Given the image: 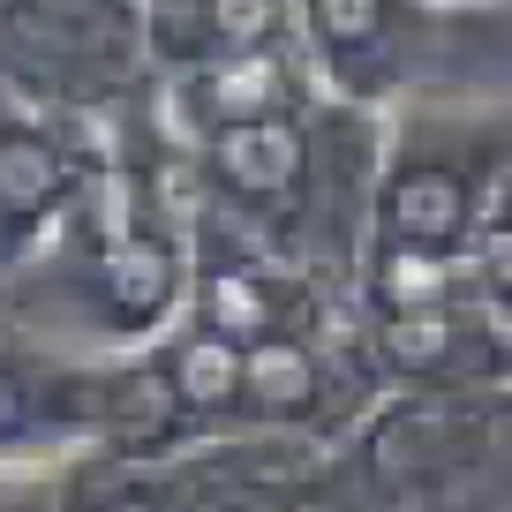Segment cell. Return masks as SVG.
<instances>
[{
	"label": "cell",
	"instance_id": "ba28073f",
	"mask_svg": "<svg viewBox=\"0 0 512 512\" xmlns=\"http://www.w3.org/2000/svg\"><path fill=\"white\" fill-rule=\"evenodd\" d=\"M159 362H166V377H174L189 422L241 415V347H226V339H211V332H181Z\"/></svg>",
	"mask_w": 512,
	"mask_h": 512
},
{
	"label": "cell",
	"instance_id": "9c48e42d",
	"mask_svg": "<svg viewBox=\"0 0 512 512\" xmlns=\"http://www.w3.org/2000/svg\"><path fill=\"white\" fill-rule=\"evenodd\" d=\"M91 512H174V505H166L159 490H106Z\"/></svg>",
	"mask_w": 512,
	"mask_h": 512
},
{
	"label": "cell",
	"instance_id": "5b68a950",
	"mask_svg": "<svg viewBox=\"0 0 512 512\" xmlns=\"http://www.w3.org/2000/svg\"><path fill=\"white\" fill-rule=\"evenodd\" d=\"M505 317L482 302H445V309H384L369 317V369L392 384H467L497 377Z\"/></svg>",
	"mask_w": 512,
	"mask_h": 512
},
{
	"label": "cell",
	"instance_id": "3957f363",
	"mask_svg": "<svg viewBox=\"0 0 512 512\" xmlns=\"http://www.w3.org/2000/svg\"><path fill=\"white\" fill-rule=\"evenodd\" d=\"M430 0H294V53L339 106H377L415 68V23Z\"/></svg>",
	"mask_w": 512,
	"mask_h": 512
},
{
	"label": "cell",
	"instance_id": "277c9868",
	"mask_svg": "<svg viewBox=\"0 0 512 512\" xmlns=\"http://www.w3.org/2000/svg\"><path fill=\"white\" fill-rule=\"evenodd\" d=\"M151 83L211 68L226 53L294 46V0H136Z\"/></svg>",
	"mask_w": 512,
	"mask_h": 512
},
{
	"label": "cell",
	"instance_id": "52a82bcc",
	"mask_svg": "<svg viewBox=\"0 0 512 512\" xmlns=\"http://www.w3.org/2000/svg\"><path fill=\"white\" fill-rule=\"evenodd\" d=\"M83 422H91V377L0 362V452L31 445L38 430H83Z\"/></svg>",
	"mask_w": 512,
	"mask_h": 512
},
{
	"label": "cell",
	"instance_id": "6da1fadb",
	"mask_svg": "<svg viewBox=\"0 0 512 512\" xmlns=\"http://www.w3.org/2000/svg\"><path fill=\"white\" fill-rule=\"evenodd\" d=\"M136 0H0V98L38 121L98 113L144 91Z\"/></svg>",
	"mask_w": 512,
	"mask_h": 512
},
{
	"label": "cell",
	"instance_id": "8fae6325",
	"mask_svg": "<svg viewBox=\"0 0 512 512\" xmlns=\"http://www.w3.org/2000/svg\"><path fill=\"white\" fill-rule=\"evenodd\" d=\"M430 8H505V0H430Z\"/></svg>",
	"mask_w": 512,
	"mask_h": 512
},
{
	"label": "cell",
	"instance_id": "7a4b0ae2",
	"mask_svg": "<svg viewBox=\"0 0 512 512\" xmlns=\"http://www.w3.org/2000/svg\"><path fill=\"white\" fill-rule=\"evenodd\" d=\"M482 219H505V151L490 128L460 121L445 128L437 113L400 128L369 174V241L422 256H460Z\"/></svg>",
	"mask_w": 512,
	"mask_h": 512
},
{
	"label": "cell",
	"instance_id": "8992f818",
	"mask_svg": "<svg viewBox=\"0 0 512 512\" xmlns=\"http://www.w3.org/2000/svg\"><path fill=\"white\" fill-rule=\"evenodd\" d=\"M91 430L106 437L121 460H159L196 422H189V407H181L166 362L144 354V362H121V369H106V377H91Z\"/></svg>",
	"mask_w": 512,
	"mask_h": 512
},
{
	"label": "cell",
	"instance_id": "30bf717a",
	"mask_svg": "<svg viewBox=\"0 0 512 512\" xmlns=\"http://www.w3.org/2000/svg\"><path fill=\"white\" fill-rule=\"evenodd\" d=\"M279 512H354L347 497H332V490H302V497H287Z\"/></svg>",
	"mask_w": 512,
	"mask_h": 512
}]
</instances>
